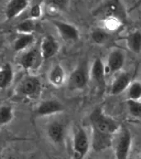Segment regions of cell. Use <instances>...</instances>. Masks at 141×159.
Here are the masks:
<instances>
[{"label": "cell", "mask_w": 141, "mask_h": 159, "mask_svg": "<svg viewBox=\"0 0 141 159\" xmlns=\"http://www.w3.org/2000/svg\"><path fill=\"white\" fill-rule=\"evenodd\" d=\"M129 113L135 118L141 119V100H128L126 101Z\"/></svg>", "instance_id": "25"}, {"label": "cell", "mask_w": 141, "mask_h": 159, "mask_svg": "<svg viewBox=\"0 0 141 159\" xmlns=\"http://www.w3.org/2000/svg\"><path fill=\"white\" fill-rule=\"evenodd\" d=\"M13 109L11 105H2L0 108V124L2 126L7 125L13 119Z\"/></svg>", "instance_id": "23"}, {"label": "cell", "mask_w": 141, "mask_h": 159, "mask_svg": "<svg viewBox=\"0 0 141 159\" xmlns=\"http://www.w3.org/2000/svg\"><path fill=\"white\" fill-rule=\"evenodd\" d=\"M29 1L26 0H11L7 2L5 7V16L7 20L18 17L28 8Z\"/></svg>", "instance_id": "15"}, {"label": "cell", "mask_w": 141, "mask_h": 159, "mask_svg": "<svg viewBox=\"0 0 141 159\" xmlns=\"http://www.w3.org/2000/svg\"><path fill=\"white\" fill-rule=\"evenodd\" d=\"M48 80L53 86H62L66 80V75L64 67L60 64H55L54 66H52L48 74Z\"/></svg>", "instance_id": "18"}, {"label": "cell", "mask_w": 141, "mask_h": 159, "mask_svg": "<svg viewBox=\"0 0 141 159\" xmlns=\"http://www.w3.org/2000/svg\"><path fill=\"white\" fill-rule=\"evenodd\" d=\"M36 29L35 21L31 19H24L17 23L16 26V31L18 34H34Z\"/></svg>", "instance_id": "21"}, {"label": "cell", "mask_w": 141, "mask_h": 159, "mask_svg": "<svg viewBox=\"0 0 141 159\" xmlns=\"http://www.w3.org/2000/svg\"><path fill=\"white\" fill-rule=\"evenodd\" d=\"M126 46L130 52L135 54L141 53V32L139 30H135L130 32L126 38Z\"/></svg>", "instance_id": "19"}, {"label": "cell", "mask_w": 141, "mask_h": 159, "mask_svg": "<svg viewBox=\"0 0 141 159\" xmlns=\"http://www.w3.org/2000/svg\"><path fill=\"white\" fill-rule=\"evenodd\" d=\"M14 78V70L12 65L6 62L2 65L0 70V87L1 89H7L12 84Z\"/></svg>", "instance_id": "20"}, {"label": "cell", "mask_w": 141, "mask_h": 159, "mask_svg": "<svg viewBox=\"0 0 141 159\" xmlns=\"http://www.w3.org/2000/svg\"><path fill=\"white\" fill-rule=\"evenodd\" d=\"M52 23L62 39L65 42H76L80 38V32L74 25L59 20H54L52 21Z\"/></svg>", "instance_id": "7"}, {"label": "cell", "mask_w": 141, "mask_h": 159, "mask_svg": "<svg viewBox=\"0 0 141 159\" xmlns=\"http://www.w3.org/2000/svg\"><path fill=\"white\" fill-rule=\"evenodd\" d=\"M72 148L74 159H83L88 153L90 140L86 131L82 127H78L74 130Z\"/></svg>", "instance_id": "4"}, {"label": "cell", "mask_w": 141, "mask_h": 159, "mask_svg": "<svg viewBox=\"0 0 141 159\" xmlns=\"http://www.w3.org/2000/svg\"><path fill=\"white\" fill-rule=\"evenodd\" d=\"M131 82L130 75L127 72H120L111 83L110 93L112 95H118L123 93L125 90H127Z\"/></svg>", "instance_id": "14"}, {"label": "cell", "mask_w": 141, "mask_h": 159, "mask_svg": "<svg viewBox=\"0 0 141 159\" xmlns=\"http://www.w3.org/2000/svg\"><path fill=\"white\" fill-rule=\"evenodd\" d=\"M64 109V104L57 99H46L41 102L37 106L36 113L38 116H50L59 114Z\"/></svg>", "instance_id": "13"}, {"label": "cell", "mask_w": 141, "mask_h": 159, "mask_svg": "<svg viewBox=\"0 0 141 159\" xmlns=\"http://www.w3.org/2000/svg\"><path fill=\"white\" fill-rule=\"evenodd\" d=\"M46 134L49 140L54 143L60 144L65 139V127L61 122L54 121L48 125Z\"/></svg>", "instance_id": "16"}, {"label": "cell", "mask_w": 141, "mask_h": 159, "mask_svg": "<svg viewBox=\"0 0 141 159\" xmlns=\"http://www.w3.org/2000/svg\"><path fill=\"white\" fill-rule=\"evenodd\" d=\"M92 128L106 134L113 135L119 131L120 124L112 117L109 116L101 107H97L92 111L89 115Z\"/></svg>", "instance_id": "1"}, {"label": "cell", "mask_w": 141, "mask_h": 159, "mask_svg": "<svg viewBox=\"0 0 141 159\" xmlns=\"http://www.w3.org/2000/svg\"><path fill=\"white\" fill-rule=\"evenodd\" d=\"M138 159H141V155H140V157H139Z\"/></svg>", "instance_id": "27"}, {"label": "cell", "mask_w": 141, "mask_h": 159, "mask_svg": "<svg viewBox=\"0 0 141 159\" xmlns=\"http://www.w3.org/2000/svg\"><path fill=\"white\" fill-rule=\"evenodd\" d=\"M113 135L92 128V144L95 152H103L112 145Z\"/></svg>", "instance_id": "11"}, {"label": "cell", "mask_w": 141, "mask_h": 159, "mask_svg": "<svg viewBox=\"0 0 141 159\" xmlns=\"http://www.w3.org/2000/svg\"><path fill=\"white\" fill-rule=\"evenodd\" d=\"M41 81L36 75H26L19 82L17 87V93L18 95L24 98L32 99L36 98L41 91Z\"/></svg>", "instance_id": "2"}, {"label": "cell", "mask_w": 141, "mask_h": 159, "mask_svg": "<svg viewBox=\"0 0 141 159\" xmlns=\"http://www.w3.org/2000/svg\"><path fill=\"white\" fill-rule=\"evenodd\" d=\"M91 38L92 42L98 45L104 44L109 39V33L106 29L96 28L91 33Z\"/></svg>", "instance_id": "24"}, {"label": "cell", "mask_w": 141, "mask_h": 159, "mask_svg": "<svg viewBox=\"0 0 141 159\" xmlns=\"http://www.w3.org/2000/svg\"><path fill=\"white\" fill-rule=\"evenodd\" d=\"M126 63V55L121 49H114L109 53L106 60V72L110 74L120 73Z\"/></svg>", "instance_id": "9"}, {"label": "cell", "mask_w": 141, "mask_h": 159, "mask_svg": "<svg viewBox=\"0 0 141 159\" xmlns=\"http://www.w3.org/2000/svg\"><path fill=\"white\" fill-rule=\"evenodd\" d=\"M60 45L58 40L52 35H47L43 37L40 45V51L44 61L49 60L59 52Z\"/></svg>", "instance_id": "10"}, {"label": "cell", "mask_w": 141, "mask_h": 159, "mask_svg": "<svg viewBox=\"0 0 141 159\" xmlns=\"http://www.w3.org/2000/svg\"><path fill=\"white\" fill-rule=\"evenodd\" d=\"M43 61L40 48H31L22 53L18 59V64L26 70H36L41 67Z\"/></svg>", "instance_id": "6"}, {"label": "cell", "mask_w": 141, "mask_h": 159, "mask_svg": "<svg viewBox=\"0 0 141 159\" xmlns=\"http://www.w3.org/2000/svg\"><path fill=\"white\" fill-rule=\"evenodd\" d=\"M36 42L34 34H18L16 37L12 47L15 52H27L31 49Z\"/></svg>", "instance_id": "17"}, {"label": "cell", "mask_w": 141, "mask_h": 159, "mask_svg": "<svg viewBox=\"0 0 141 159\" xmlns=\"http://www.w3.org/2000/svg\"><path fill=\"white\" fill-rule=\"evenodd\" d=\"M99 13L104 17V20L113 18L122 21L125 17V11L121 2L115 0L104 2L99 9Z\"/></svg>", "instance_id": "8"}, {"label": "cell", "mask_w": 141, "mask_h": 159, "mask_svg": "<svg viewBox=\"0 0 141 159\" xmlns=\"http://www.w3.org/2000/svg\"><path fill=\"white\" fill-rule=\"evenodd\" d=\"M132 146V135L128 129L123 128L115 143V159H128Z\"/></svg>", "instance_id": "5"}, {"label": "cell", "mask_w": 141, "mask_h": 159, "mask_svg": "<svg viewBox=\"0 0 141 159\" xmlns=\"http://www.w3.org/2000/svg\"><path fill=\"white\" fill-rule=\"evenodd\" d=\"M106 66L100 57H96L90 69V78L99 88H104L106 85Z\"/></svg>", "instance_id": "12"}, {"label": "cell", "mask_w": 141, "mask_h": 159, "mask_svg": "<svg viewBox=\"0 0 141 159\" xmlns=\"http://www.w3.org/2000/svg\"><path fill=\"white\" fill-rule=\"evenodd\" d=\"M42 14V7L41 3H36L30 7L27 13V19L37 20Z\"/></svg>", "instance_id": "26"}, {"label": "cell", "mask_w": 141, "mask_h": 159, "mask_svg": "<svg viewBox=\"0 0 141 159\" xmlns=\"http://www.w3.org/2000/svg\"><path fill=\"white\" fill-rule=\"evenodd\" d=\"M128 100H141V81L134 80L126 90Z\"/></svg>", "instance_id": "22"}, {"label": "cell", "mask_w": 141, "mask_h": 159, "mask_svg": "<svg viewBox=\"0 0 141 159\" xmlns=\"http://www.w3.org/2000/svg\"><path fill=\"white\" fill-rule=\"evenodd\" d=\"M90 70L87 62H82L70 73L68 78V87L71 90H80L84 89L88 83Z\"/></svg>", "instance_id": "3"}]
</instances>
